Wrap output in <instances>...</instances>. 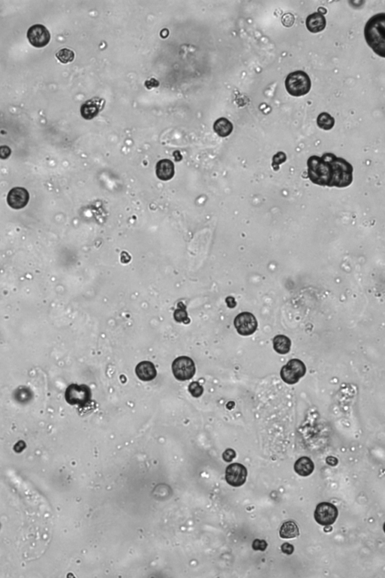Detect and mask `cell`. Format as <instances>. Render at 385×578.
I'll use <instances>...</instances> for the list:
<instances>
[{
  "label": "cell",
  "instance_id": "obj_1",
  "mask_svg": "<svg viewBox=\"0 0 385 578\" xmlns=\"http://www.w3.org/2000/svg\"><path fill=\"white\" fill-rule=\"evenodd\" d=\"M308 177L312 183L323 187L347 188L353 181L351 163L334 154L325 153L321 157L311 156L307 160Z\"/></svg>",
  "mask_w": 385,
  "mask_h": 578
},
{
  "label": "cell",
  "instance_id": "obj_2",
  "mask_svg": "<svg viewBox=\"0 0 385 578\" xmlns=\"http://www.w3.org/2000/svg\"><path fill=\"white\" fill-rule=\"evenodd\" d=\"M365 41L372 51L382 57H385V14L374 15L368 21L364 29Z\"/></svg>",
  "mask_w": 385,
  "mask_h": 578
},
{
  "label": "cell",
  "instance_id": "obj_3",
  "mask_svg": "<svg viewBox=\"0 0 385 578\" xmlns=\"http://www.w3.org/2000/svg\"><path fill=\"white\" fill-rule=\"evenodd\" d=\"M312 82L309 75L303 71H295L287 75L285 88L289 94L293 96H302L310 91Z\"/></svg>",
  "mask_w": 385,
  "mask_h": 578
},
{
  "label": "cell",
  "instance_id": "obj_4",
  "mask_svg": "<svg viewBox=\"0 0 385 578\" xmlns=\"http://www.w3.org/2000/svg\"><path fill=\"white\" fill-rule=\"evenodd\" d=\"M306 373V367L301 360H290L285 365L283 366L281 370V379L289 385H294L299 382L301 378H303Z\"/></svg>",
  "mask_w": 385,
  "mask_h": 578
},
{
  "label": "cell",
  "instance_id": "obj_5",
  "mask_svg": "<svg viewBox=\"0 0 385 578\" xmlns=\"http://www.w3.org/2000/svg\"><path fill=\"white\" fill-rule=\"evenodd\" d=\"M171 370L175 378L179 381L189 380L196 374L194 362L187 356H180L175 359Z\"/></svg>",
  "mask_w": 385,
  "mask_h": 578
},
{
  "label": "cell",
  "instance_id": "obj_6",
  "mask_svg": "<svg viewBox=\"0 0 385 578\" xmlns=\"http://www.w3.org/2000/svg\"><path fill=\"white\" fill-rule=\"evenodd\" d=\"M338 509L333 504L321 502L317 506L315 511V519L321 526H332L338 517Z\"/></svg>",
  "mask_w": 385,
  "mask_h": 578
},
{
  "label": "cell",
  "instance_id": "obj_7",
  "mask_svg": "<svg viewBox=\"0 0 385 578\" xmlns=\"http://www.w3.org/2000/svg\"><path fill=\"white\" fill-rule=\"evenodd\" d=\"M234 326L240 335L250 336L256 332L258 323L253 314L249 312H243L235 317Z\"/></svg>",
  "mask_w": 385,
  "mask_h": 578
},
{
  "label": "cell",
  "instance_id": "obj_8",
  "mask_svg": "<svg viewBox=\"0 0 385 578\" xmlns=\"http://www.w3.org/2000/svg\"><path fill=\"white\" fill-rule=\"evenodd\" d=\"M90 388L85 385H72L66 392V400L71 404L85 406L91 400Z\"/></svg>",
  "mask_w": 385,
  "mask_h": 578
},
{
  "label": "cell",
  "instance_id": "obj_9",
  "mask_svg": "<svg viewBox=\"0 0 385 578\" xmlns=\"http://www.w3.org/2000/svg\"><path fill=\"white\" fill-rule=\"evenodd\" d=\"M248 470L243 465L234 463L226 469L225 478L227 484L234 487H242L246 482Z\"/></svg>",
  "mask_w": 385,
  "mask_h": 578
},
{
  "label": "cell",
  "instance_id": "obj_10",
  "mask_svg": "<svg viewBox=\"0 0 385 578\" xmlns=\"http://www.w3.org/2000/svg\"><path fill=\"white\" fill-rule=\"evenodd\" d=\"M27 38L32 45L43 47L49 43L51 35L45 26L41 24L33 25L28 30Z\"/></svg>",
  "mask_w": 385,
  "mask_h": 578
},
{
  "label": "cell",
  "instance_id": "obj_11",
  "mask_svg": "<svg viewBox=\"0 0 385 578\" xmlns=\"http://www.w3.org/2000/svg\"><path fill=\"white\" fill-rule=\"evenodd\" d=\"M106 101L98 96L85 102L81 107V114L85 119L91 120L98 115L104 108Z\"/></svg>",
  "mask_w": 385,
  "mask_h": 578
},
{
  "label": "cell",
  "instance_id": "obj_12",
  "mask_svg": "<svg viewBox=\"0 0 385 578\" xmlns=\"http://www.w3.org/2000/svg\"><path fill=\"white\" fill-rule=\"evenodd\" d=\"M30 195L23 188L16 187L11 190L7 197V203L15 209H20L25 207L29 202Z\"/></svg>",
  "mask_w": 385,
  "mask_h": 578
},
{
  "label": "cell",
  "instance_id": "obj_13",
  "mask_svg": "<svg viewBox=\"0 0 385 578\" xmlns=\"http://www.w3.org/2000/svg\"><path fill=\"white\" fill-rule=\"evenodd\" d=\"M136 374L142 381H151L157 377V370L153 363L144 361L139 363L136 368Z\"/></svg>",
  "mask_w": 385,
  "mask_h": 578
},
{
  "label": "cell",
  "instance_id": "obj_14",
  "mask_svg": "<svg viewBox=\"0 0 385 578\" xmlns=\"http://www.w3.org/2000/svg\"><path fill=\"white\" fill-rule=\"evenodd\" d=\"M156 174L162 181H169L175 175L174 163L168 159L160 160L156 166Z\"/></svg>",
  "mask_w": 385,
  "mask_h": 578
},
{
  "label": "cell",
  "instance_id": "obj_15",
  "mask_svg": "<svg viewBox=\"0 0 385 578\" xmlns=\"http://www.w3.org/2000/svg\"><path fill=\"white\" fill-rule=\"evenodd\" d=\"M305 25L311 33H320L326 27V18L322 14L315 12L308 16L305 21Z\"/></svg>",
  "mask_w": 385,
  "mask_h": 578
},
{
  "label": "cell",
  "instance_id": "obj_16",
  "mask_svg": "<svg viewBox=\"0 0 385 578\" xmlns=\"http://www.w3.org/2000/svg\"><path fill=\"white\" fill-rule=\"evenodd\" d=\"M315 465L310 458L302 456L294 464V470L301 477H308L313 473Z\"/></svg>",
  "mask_w": 385,
  "mask_h": 578
},
{
  "label": "cell",
  "instance_id": "obj_17",
  "mask_svg": "<svg viewBox=\"0 0 385 578\" xmlns=\"http://www.w3.org/2000/svg\"><path fill=\"white\" fill-rule=\"evenodd\" d=\"M214 131L220 137H227L230 136L234 131V125L228 119L225 118H220L217 119L214 124Z\"/></svg>",
  "mask_w": 385,
  "mask_h": 578
},
{
  "label": "cell",
  "instance_id": "obj_18",
  "mask_svg": "<svg viewBox=\"0 0 385 578\" xmlns=\"http://www.w3.org/2000/svg\"><path fill=\"white\" fill-rule=\"evenodd\" d=\"M273 348L278 354L286 355L291 350V341L287 336L279 334L273 339Z\"/></svg>",
  "mask_w": 385,
  "mask_h": 578
},
{
  "label": "cell",
  "instance_id": "obj_19",
  "mask_svg": "<svg viewBox=\"0 0 385 578\" xmlns=\"http://www.w3.org/2000/svg\"><path fill=\"white\" fill-rule=\"evenodd\" d=\"M279 534L281 538H294L299 535V528L294 521H287L281 526Z\"/></svg>",
  "mask_w": 385,
  "mask_h": 578
},
{
  "label": "cell",
  "instance_id": "obj_20",
  "mask_svg": "<svg viewBox=\"0 0 385 578\" xmlns=\"http://www.w3.org/2000/svg\"><path fill=\"white\" fill-rule=\"evenodd\" d=\"M317 124L321 129L330 131L334 127L335 119L328 113L322 112L318 117Z\"/></svg>",
  "mask_w": 385,
  "mask_h": 578
},
{
  "label": "cell",
  "instance_id": "obj_21",
  "mask_svg": "<svg viewBox=\"0 0 385 578\" xmlns=\"http://www.w3.org/2000/svg\"><path fill=\"white\" fill-rule=\"evenodd\" d=\"M174 318L178 322H184L185 324L189 323L190 319L188 318L186 307L182 302H180L178 304V308L174 312Z\"/></svg>",
  "mask_w": 385,
  "mask_h": 578
},
{
  "label": "cell",
  "instance_id": "obj_22",
  "mask_svg": "<svg viewBox=\"0 0 385 578\" xmlns=\"http://www.w3.org/2000/svg\"><path fill=\"white\" fill-rule=\"evenodd\" d=\"M56 57L63 64H68V63L73 61L74 58H75V54L72 50L64 48L57 53Z\"/></svg>",
  "mask_w": 385,
  "mask_h": 578
},
{
  "label": "cell",
  "instance_id": "obj_23",
  "mask_svg": "<svg viewBox=\"0 0 385 578\" xmlns=\"http://www.w3.org/2000/svg\"><path fill=\"white\" fill-rule=\"evenodd\" d=\"M188 389H189L190 393L194 398L200 397L203 393V386L197 382H191Z\"/></svg>",
  "mask_w": 385,
  "mask_h": 578
},
{
  "label": "cell",
  "instance_id": "obj_24",
  "mask_svg": "<svg viewBox=\"0 0 385 578\" xmlns=\"http://www.w3.org/2000/svg\"><path fill=\"white\" fill-rule=\"evenodd\" d=\"M286 160H287V157L284 152H280L276 154V156L273 157V164H272L274 170L276 171L278 170L279 165L285 162Z\"/></svg>",
  "mask_w": 385,
  "mask_h": 578
},
{
  "label": "cell",
  "instance_id": "obj_25",
  "mask_svg": "<svg viewBox=\"0 0 385 578\" xmlns=\"http://www.w3.org/2000/svg\"><path fill=\"white\" fill-rule=\"evenodd\" d=\"M268 544L264 540H259V539H255L252 544V547H253L255 551H265L267 548Z\"/></svg>",
  "mask_w": 385,
  "mask_h": 578
},
{
  "label": "cell",
  "instance_id": "obj_26",
  "mask_svg": "<svg viewBox=\"0 0 385 578\" xmlns=\"http://www.w3.org/2000/svg\"><path fill=\"white\" fill-rule=\"evenodd\" d=\"M235 456H236V454H235V452L234 450V449H227V450H225V452L223 453V459H224V460L225 461V462H232V461L235 459Z\"/></svg>",
  "mask_w": 385,
  "mask_h": 578
},
{
  "label": "cell",
  "instance_id": "obj_27",
  "mask_svg": "<svg viewBox=\"0 0 385 578\" xmlns=\"http://www.w3.org/2000/svg\"><path fill=\"white\" fill-rule=\"evenodd\" d=\"M282 23L284 26H287V27L293 26L294 23V15H291V14H286V15H284L282 18Z\"/></svg>",
  "mask_w": 385,
  "mask_h": 578
},
{
  "label": "cell",
  "instance_id": "obj_28",
  "mask_svg": "<svg viewBox=\"0 0 385 578\" xmlns=\"http://www.w3.org/2000/svg\"><path fill=\"white\" fill-rule=\"evenodd\" d=\"M11 149L8 146H2L0 147V158L6 159L11 156Z\"/></svg>",
  "mask_w": 385,
  "mask_h": 578
},
{
  "label": "cell",
  "instance_id": "obj_29",
  "mask_svg": "<svg viewBox=\"0 0 385 578\" xmlns=\"http://www.w3.org/2000/svg\"><path fill=\"white\" fill-rule=\"evenodd\" d=\"M281 551L287 555H291L294 553V547L289 543H284L281 545Z\"/></svg>",
  "mask_w": 385,
  "mask_h": 578
},
{
  "label": "cell",
  "instance_id": "obj_30",
  "mask_svg": "<svg viewBox=\"0 0 385 578\" xmlns=\"http://www.w3.org/2000/svg\"><path fill=\"white\" fill-rule=\"evenodd\" d=\"M326 462L329 466H336L338 465V459L333 457V456H329V457L326 458Z\"/></svg>",
  "mask_w": 385,
  "mask_h": 578
}]
</instances>
